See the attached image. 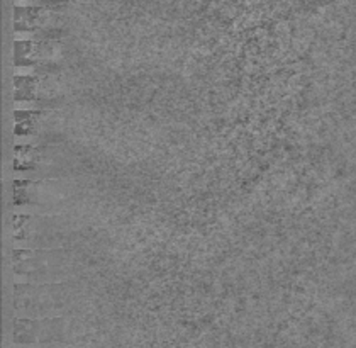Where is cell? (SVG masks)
I'll list each match as a JSON object with an SVG mask.
<instances>
[{
    "mask_svg": "<svg viewBox=\"0 0 356 348\" xmlns=\"http://www.w3.org/2000/svg\"><path fill=\"white\" fill-rule=\"evenodd\" d=\"M44 116L42 111H15V136H29L38 129L40 119Z\"/></svg>",
    "mask_w": 356,
    "mask_h": 348,
    "instance_id": "8992f818",
    "label": "cell"
},
{
    "mask_svg": "<svg viewBox=\"0 0 356 348\" xmlns=\"http://www.w3.org/2000/svg\"><path fill=\"white\" fill-rule=\"evenodd\" d=\"M72 255L65 250H24L14 248L13 270L15 282L46 284L63 282L70 276Z\"/></svg>",
    "mask_w": 356,
    "mask_h": 348,
    "instance_id": "7a4b0ae2",
    "label": "cell"
},
{
    "mask_svg": "<svg viewBox=\"0 0 356 348\" xmlns=\"http://www.w3.org/2000/svg\"><path fill=\"white\" fill-rule=\"evenodd\" d=\"M13 340L15 348H65L68 345V321L51 318H15Z\"/></svg>",
    "mask_w": 356,
    "mask_h": 348,
    "instance_id": "3957f363",
    "label": "cell"
},
{
    "mask_svg": "<svg viewBox=\"0 0 356 348\" xmlns=\"http://www.w3.org/2000/svg\"><path fill=\"white\" fill-rule=\"evenodd\" d=\"M14 28L19 34H36L42 29L61 28L60 15L40 6H15Z\"/></svg>",
    "mask_w": 356,
    "mask_h": 348,
    "instance_id": "277c9868",
    "label": "cell"
},
{
    "mask_svg": "<svg viewBox=\"0 0 356 348\" xmlns=\"http://www.w3.org/2000/svg\"><path fill=\"white\" fill-rule=\"evenodd\" d=\"M72 282H15L14 308L17 318H51L61 316L65 308L72 303Z\"/></svg>",
    "mask_w": 356,
    "mask_h": 348,
    "instance_id": "6da1fadb",
    "label": "cell"
},
{
    "mask_svg": "<svg viewBox=\"0 0 356 348\" xmlns=\"http://www.w3.org/2000/svg\"><path fill=\"white\" fill-rule=\"evenodd\" d=\"M42 150L33 145H15L14 170L19 173H28L38 170L42 164Z\"/></svg>",
    "mask_w": 356,
    "mask_h": 348,
    "instance_id": "5b68a950",
    "label": "cell"
}]
</instances>
